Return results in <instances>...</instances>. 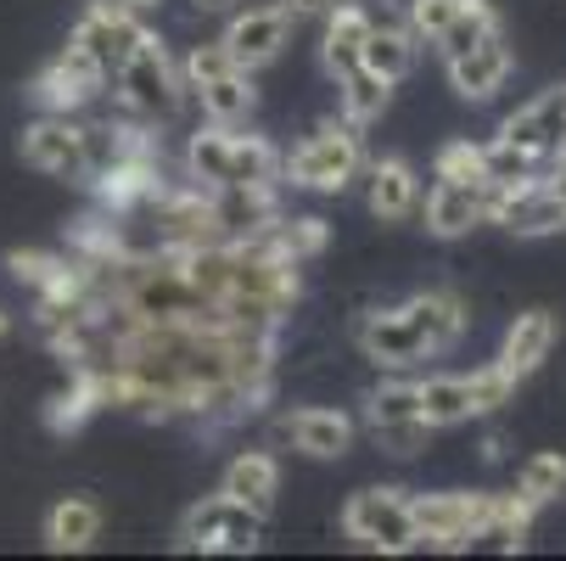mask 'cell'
Segmentation results:
<instances>
[{
	"mask_svg": "<svg viewBox=\"0 0 566 561\" xmlns=\"http://www.w3.org/2000/svg\"><path fill=\"white\" fill-rule=\"evenodd\" d=\"M359 169H365V141H359V124L348 118L319 124L292 157H281V180L297 191H348Z\"/></svg>",
	"mask_w": 566,
	"mask_h": 561,
	"instance_id": "cell-1",
	"label": "cell"
},
{
	"mask_svg": "<svg viewBox=\"0 0 566 561\" xmlns=\"http://www.w3.org/2000/svg\"><path fill=\"white\" fill-rule=\"evenodd\" d=\"M343 533H348L359 550H381V555H410V550H421V528H416L410 495H398V489H359V495L343 506Z\"/></svg>",
	"mask_w": 566,
	"mask_h": 561,
	"instance_id": "cell-2",
	"label": "cell"
},
{
	"mask_svg": "<svg viewBox=\"0 0 566 561\" xmlns=\"http://www.w3.org/2000/svg\"><path fill=\"white\" fill-rule=\"evenodd\" d=\"M113 79H118V102H124L129 113H140V118H169V113L180 107V91H186L180 67L169 62V45L157 40V34H146V40L124 56V67H118Z\"/></svg>",
	"mask_w": 566,
	"mask_h": 561,
	"instance_id": "cell-3",
	"label": "cell"
},
{
	"mask_svg": "<svg viewBox=\"0 0 566 561\" xmlns=\"http://www.w3.org/2000/svg\"><path fill=\"white\" fill-rule=\"evenodd\" d=\"M259 533H264V517L224 489L197 500L180 522V544L202 550V555H248V550H259Z\"/></svg>",
	"mask_w": 566,
	"mask_h": 561,
	"instance_id": "cell-4",
	"label": "cell"
},
{
	"mask_svg": "<svg viewBox=\"0 0 566 561\" xmlns=\"http://www.w3.org/2000/svg\"><path fill=\"white\" fill-rule=\"evenodd\" d=\"M140 40H146V23L135 18L129 0H91V12L67 34V51H78L102 79H113Z\"/></svg>",
	"mask_w": 566,
	"mask_h": 561,
	"instance_id": "cell-5",
	"label": "cell"
},
{
	"mask_svg": "<svg viewBox=\"0 0 566 561\" xmlns=\"http://www.w3.org/2000/svg\"><path fill=\"white\" fill-rule=\"evenodd\" d=\"M23 157L29 169L56 175V180H91V124H78L73 113H40L23 129Z\"/></svg>",
	"mask_w": 566,
	"mask_h": 561,
	"instance_id": "cell-6",
	"label": "cell"
},
{
	"mask_svg": "<svg viewBox=\"0 0 566 561\" xmlns=\"http://www.w3.org/2000/svg\"><path fill=\"white\" fill-rule=\"evenodd\" d=\"M292 29H297V18L281 7V0H270V7H248V12H235V18H230V29L219 34V45H224V56H230L235 67L259 73V67H270V62L286 51Z\"/></svg>",
	"mask_w": 566,
	"mask_h": 561,
	"instance_id": "cell-7",
	"label": "cell"
},
{
	"mask_svg": "<svg viewBox=\"0 0 566 561\" xmlns=\"http://www.w3.org/2000/svg\"><path fill=\"white\" fill-rule=\"evenodd\" d=\"M489 500L494 495H410L421 544H432V550L476 544V528H482V517H489Z\"/></svg>",
	"mask_w": 566,
	"mask_h": 561,
	"instance_id": "cell-8",
	"label": "cell"
},
{
	"mask_svg": "<svg viewBox=\"0 0 566 561\" xmlns=\"http://www.w3.org/2000/svg\"><path fill=\"white\" fill-rule=\"evenodd\" d=\"M500 141L516 146V152H527L533 164H538V175H544V164L566 146V85L560 91H544L538 102H527L522 113H511L500 124Z\"/></svg>",
	"mask_w": 566,
	"mask_h": 561,
	"instance_id": "cell-9",
	"label": "cell"
},
{
	"mask_svg": "<svg viewBox=\"0 0 566 561\" xmlns=\"http://www.w3.org/2000/svg\"><path fill=\"white\" fill-rule=\"evenodd\" d=\"M359 349H365V360H376L381 371H410V365L432 360L427 337L416 332V320L403 314V309L365 314V320H359Z\"/></svg>",
	"mask_w": 566,
	"mask_h": 561,
	"instance_id": "cell-10",
	"label": "cell"
},
{
	"mask_svg": "<svg viewBox=\"0 0 566 561\" xmlns=\"http://www.w3.org/2000/svg\"><path fill=\"white\" fill-rule=\"evenodd\" d=\"M354 416H343V411H326V405H303V411H292L286 422H281V438L297 449V455H308V460H343L348 449H354Z\"/></svg>",
	"mask_w": 566,
	"mask_h": 561,
	"instance_id": "cell-11",
	"label": "cell"
},
{
	"mask_svg": "<svg viewBox=\"0 0 566 561\" xmlns=\"http://www.w3.org/2000/svg\"><path fill=\"white\" fill-rule=\"evenodd\" d=\"M505 79H511V45H505L500 29H494V34H482L471 51L449 56V85H454V96H465V102H489V96H500Z\"/></svg>",
	"mask_w": 566,
	"mask_h": 561,
	"instance_id": "cell-12",
	"label": "cell"
},
{
	"mask_svg": "<svg viewBox=\"0 0 566 561\" xmlns=\"http://www.w3.org/2000/svg\"><path fill=\"white\" fill-rule=\"evenodd\" d=\"M365 208L381 219V225H398L421 208V180L403 157H381V164L365 169Z\"/></svg>",
	"mask_w": 566,
	"mask_h": 561,
	"instance_id": "cell-13",
	"label": "cell"
},
{
	"mask_svg": "<svg viewBox=\"0 0 566 561\" xmlns=\"http://www.w3.org/2000/svg\"><path fill=\"white\" fill-rule=\"evenodd\" d=\"M482 219H489V197H482L476 180H438L427 191V230L443 236V242H454Z\"/></svg>",
	"mask_w": 566,
	"mask_h": 561,
	"instance_id": "cell-14",
	"label": "cell"
},
{
	"mask_svg": "<svg viewBox=\"0 0 566 561\" xmlns=\"http://www.w3.org/2000/svg\"><path fill=\"white\" fill-rule=\"evenodd\" d=\"M398 309L416 320V332L427 337L432 354H449V349L465 337V303H460L449 287H427V292H416V298H403Z\"/></svg>",
	"mask_w": 566,
	"mask_h": 561,
	"instance_id": "cell-15",
	"label": "cell"
},
{
	"mask_svg": "<svg viewBox=\"0 0 566 561\" xmlns=\"http://www.w3.org/2000/svg\"><path fill=\"white\" fill-rule=\"evenodd\" d=\"M549 349H555V314L549 309H527V314L511 320V332L500 343V365H505V376L527 382L549 360Z\"/></svg>",
	"mask_w": 566,
	"mask_h": 561,
	"instance_id": "cell-16",
	"label": "cell"
},
{
	"mask_svg": "<svg viewBox=\"0 0 566 561\" xmlns=\"http://www.w3.org/2000/svg\"><path fill=\"white\" fill-rule=\"evenodd\" d=\"M376 18L359 7V0H337V7L326 12V40H319V56H326V73L343 79L348 67H359V51L370 40Z\"/></svg>",
	"mask_w": 566,
	"mask_h": 561,
	"instance_id": "cell-17",
	"label": "cell"
},
{
	"mask_svg": "<svg viewBox=\"0 0 566 561\" xmlns=\"http://www.w3.org/2000/svg\"><path fill=\"white\" fill-rule=\"evenodd\" d=\"M224 495H235L241 506H253L259 517H270L275 495H281V460L270 449H241L224 466Z\"/></svg>",
	"mask_w": 566,
	"mask_h": 561,
	"instance_id": "cell-18",
	"label": "cell"
},
{
	"mask_svg": "<svg viewBox=\"0 0 566 561\" xmlns=\"http://www.w3.org/2000/svg\"><path fill=\"white\" fill-rule=\"evenodd\" d=\"M191 96H197L202 118H208V124H224V129L248 124L253 107H259V91H253V73H248V67H224V73H213L208 85H197Z\"/></svg>",
	"mask_w": 566,
	"mask_h": 561,
	"instance_id": "cell-19",
	"label": "cell"
},
{
	"mask_svg": "<svg viewBox=\"0 0 566 561\" xmlns=\"http://www.w3.org/2000/svg\"><path fill=\"white\" fill-rule=\"evenodd\" d=\"M102 539V506L85 500V495H62L51 511H45V544L56 555H78Z\"/></svg>",
	"mask_w": 566,
	"mask_h": 561,
	"instance_id": "cell-20",
	"label": "cell"
},
{
	"mask_svg": "<svg viewBox=\"0 0 566 561\" xmlns=\"http://www.w3.org/2000/svg\"><path fill=\"white\" fill-rule=\"evenodd\" d=\"M416 45L421 40L403 29V23H376L370 40H365V51H359V67H370V73L387 79V85H398V79L416 67Z\"/></svg>",
	"mask_w": 566,
	"mask_h": 561,
	"instance_id": "cell-21",
	"label": "cell"
},
{
	"mask_svg": "<svg viewBox=\"0 0 566 561\" xmlns=\"http://www.w3.org/2000/svg\"><path fill=\"white\" fill-rule=\"evenodd\" d=\"M387 102H392V85L381 73H370V67H348L343 79H337V107H343V118L348 124H376L381 113H387Z\"/></svg>",
	"mask_w": 566,
	"mask_h": 561,
	"instance_id": "cell-22",
	"label": "cell"
},
{
	"mask_svg": "<svg viewBox=\"0 0 566 561\" xmlns=\"http://www.w3.org/2000/svg\"><path fill=\"white\" fill-rule=\"evenodd\" d=\"M186 175L208 191H224L230 186V129L224 124H208L186 141Z\"/></svg>",
	"mask_w": 566,
	"mask_h": 561,
	"instance_id": "cell-23",
	"label": "cell"
},
{
	"mask_svg": "<svg viewBox=\"0 0 566 561\" xmlns=\"http://www.w3.org/2000/svg\"><path fill=\"white\" fill-rule=\"evenodd\" d=\"M275 180H281V152L264 135L230 129V186H275Z\"/></svg>",
	"mask_w": 566,
	"mask_h": 561,
	"instance_id": "cell-24",
	"label": "cell"
},
{
	"mask_svg": "<svg viewBox=\"0 0 566 561\" xmlns=\"http://www.w3.org/2000/svg\"><path fill=\"white\" fill-rule=\"evenodd\" d=\"M421 416H427L432 427H460V422H471V416H476L471 382H465V376H427V382H421Z\"/></svg>",
	"mask_w": 566,
	"mask_h": 561,
	"instance_id": "cell-25",
	"label": "cell"
},
{
	"mask_svg": "<svg viewBox=\"0 0 566 561\" xmlns=\"http://www.w3.org/2000/svg\"><path fill=\"white\" fill-rule=\"evenodd\" d=\"M494 29H500V18H494L489 0H454V18H449V29L438 34L443 62H449V56H460V51H471L482 34H494Z\"/></svg>",
	"mask_w": 566,
	"mask_h": 561,
	"instance_id": "cell-26",
	"label": "cell"
},
{
	"mask_svg": "<svg viewBox=\"0 0 566 561\" xmlns=\"http://www.w3.org/2000/svg\"><path fill=\"white\" fill-rule=\"evenodd\" d=\"M416 416H421V382L392 376V382L370 387V398H365V422H370V427H381V422H416ZM421 422H427V416H421Z\"/></svg>",
	"mask_w": 566,
	"mask_h": 561,
	"instance_id": "cell-27",
	"label": "cell"
},
{
	"mask_svg": "<svg viewBox=\"0 0 566 561\" xmlns=\"http://www.w3.org/2000/svg\"><path fill=\"white\" fill-rule=\"evenodd\" d=\"M516 495L538 511V506H549V500H560L566 495V455H533L527 466H522V477H516Z\"/></svg>",
	"mask_w": 566,
	"mask_h": 561,
	"instance_id": "cell-28",
	"label": "cell"
},
{
	"mask_svg": "<svg viewBox=\"0 0 566 561\" xmlns=\"http://www.w3.org/2000/svg\"><path fill=\"white\" fill-rule=\"evenodd\" d=\"M432 433H438V427H432V422H421V416H416V422H381V427H370V438H376L387 455H398V460L421 455Z\"/></svg>",
	"mask_w": 566,
	"mask_h": 561,
	"instance_id": "cell-29",
	"label": "cell"
},
{
	"mask_svg": "<svg viewBox=\"0 0 566 561\" xmlns=\"http://www.w3.org/2000/svg\"><path fill=\"white\" fill-rule=\"evenodd\" d=\"M465 382H471V405H476V416H489V411L511 405V393H516V376H505L500 360H494V365H482V371H471Z\"/></svg>",
	"mask_w": 566,
	"mask_h": 561,
	"instance_id": "cell-30",
	"label": "cell"
},
{
	"mask_svg": "<svg viewBox=\"0 0 566 561\" xmlns=\"http://www.w3.org/2000/svg\"><path fill=\"white\" fill-rule=\"evenodd\" d=\"M449 18H454V0H403V29H410L416 40H427V45H438Z\"/></svg>",
	"mask_w": 566,
	"mask_h": 561,
	"instance_id": "cell-31",
	"label": "cell"
},
{
	"mask_svg": "<svg viewBox=\"0 0 566 561\" xmlns=\"http://www.w3.org/2000/svg\"><path fill=\"white\" fill-rule=\"evenodd\" d=\"M438 180H476V186H482V146L449 141V146L438 152Z\"/></svg>",
	"mask_w": 566,
	"mask_h": 561,
	"instance_id": "cell-32",
	"label": "cell"
},
{
	"mask_svg": "<svg viewBox=\"0 0 566 561\" xmlns=\"http://www.w3.org/2000/svg\"><path fill=\"white\" fill-rule=\"evenodd\" d=\"M281 7H286L292 18H308V12H332L337 0H281Z\"/></svg>",
	"mask_w": 566,
	"mask_h": 561,
	"instance_id": "cell-33",
	"label": "cell"
},
{
	"mask_svg": "<svg viewBox=\"0 0 566 561\" xmlns=\"http://www.w3.org/2000/svg\"><path fill=\"white\" fill-rule=\"evenodd\" d=\"M191 7H197V12H230L235 0H191Z\"/></svg>",
	"mask_w": 566,
	"mask_h": 561,
	"instance_id": "cell-34",
	"label": "cell"
},
{
	"mask_svg": "<svg viewBox=\"0 0 566 561\" xmlns=\"http://www.w3.org/2000/svg\"><path fill=\"white\" fill-rule=\"evenodd\" d=\"M7 332H12V314H7V309H0V337H7Z\"/></svg>",
	"mask_w": 566,
	"mask_h": 561,
	"instance_id": "cell-35",
	"label": "cell"
},
{
	"mask_svg": "<svg viewBox=\"0 0 566 561\" xmlns=\"http://www.w3.org/2000/svg\"><path fill=\"white\" fill-rule=\"evenodd\" d=\"M129 7H135V12H140V7H157V0H129Z\"/></svg>",
	"mask_w": 566,
	"mask_h": 561,
	"instance_id": "cell-36",
	"label": "cell"
}]
</instances>
